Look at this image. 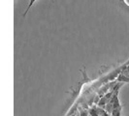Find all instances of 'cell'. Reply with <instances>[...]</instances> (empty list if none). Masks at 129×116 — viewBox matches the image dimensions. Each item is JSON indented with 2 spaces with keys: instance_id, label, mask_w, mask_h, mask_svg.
I'll return each instance as SVG.
<instances>
[{
  "instance_id": "277c9868",
  "label": "cell",
  "mask_w": 129,
  "mask_h": 116,
  "mask_svg": "<svg viewBox=\"0 0 129 116\" xmlns=\"http://www.w3.org/2000/svg\"><path fill=\"white\" fill-rule=\"evenodd\" d=\"M120 114H121V106L117 108H114L113 111L111 112V116H120Z\"/></svg>"
},
{
  "instance_id": "ba28073f",
  "label": "cell",
  "mask_w": 129,
  "mask_h": 116,
  "mask_svg": "<svg viewBox=\"0 0 129 116\" xmlns=\"http://www.w3.org/2000/svg\"><path fill=\"white\" fill-rule=\"evenodd\" d=\"M123 3L126 5V6H128L129 7V0H121Z\"/></svg>"
},
{
  "instance_id": "8992f818",
  "label": "cell",
  "mask_w": 129,
  "mask_h": 116,
  "mask_svg": "<svg viewBox=\"0 0 129 116\" xmlns=\"http://www.w3.org/2000/svg\"><path fill=\"white\" fill-rule=\"evenodd\" d=\"M88 114H89L90 116H99L98 115V113H97L96 108H95V107H92V108H90V109L88 110Z\"/></svg>"
},
{
  "instance_id": "7a4b0ae2",
  "label": "cell",
  "mask_w": 129,
  "mask_h": 116,
  "mask_svg": "<svg viewBox=\"0 0 129 116\" xmlns=\"http://www.w3.org/2000/svg\"><path fill=\"white\" fill-rule=\"evenodd\" d=\"M108 103V101L104 98V97H101L100 98V100H99V102H98V107H101V108H105V106H106V104Z\"/></svg>"
},
{
  "instance_id": "5b68a950",
  "label": "cell",
  "mask_w": 129,
  "mask_h": 116,
  "mask_svg": "<svg viewBox=\"0 0 129 116\" xmlns=\"http://www.w3.org/2000/svg\"><path fill=\"white\" fill-rule=\"evenodd\" d=\"M36 2V0H29V5H28V7L26 8V10H25V12H24V14H23V17H25L26 16V14L28 13V11L30 10V8L33 6V4Z\"/></svg>"
},
{
  "instance_id": "52a82bcc",
  "label": "cell",
  "mask_w": 129,
  "mask_h": 116,
  "mask_svg": "<svg viewBox=\"0 0 129 116\" xmlns=\"http://www.w3.org/2000/svg\"><path fill=\"white\" fill-rule=\"evenodd\" d=\"M87 115H88V112H87L85 109L80 110V114H79V116H87Z\"/></svg>"
},
{
  "instance_id": "6da1fadb",
  "label": "cell",
  "mask_w": 129,
  "mask_h": 116,
  "mask_svg": "<svg viewBox=\"0 0 129 116\" xmlns=\"http://www.w3.org/2000/svg\"><path fill=\"white\" fill-rule=\"evenodd\" d=\"M116 81H119V82H129V77L128 76H125L123 74H119L118 77H116Z\"/></svg>"
},
{
  "instance_id": "3957f363",
  "label": "cell",
  "mask_w": 129,
  "mask_h": 116,
  "mask_svg": "<svg viewBox=\"0 0 129 116\" xmlns=\"http://www.w3.org/2000/svg\"><path fill=\"white\" fill-rule=\"evenodd\" d=\"M96 111L99 116H111L106 110L104 108H101V107H96Z\"/></svg>"
}]
</instances>
